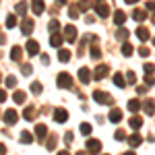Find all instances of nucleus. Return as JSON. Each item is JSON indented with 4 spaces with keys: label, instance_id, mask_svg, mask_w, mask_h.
<instances>
[{
    "label": "nucleus",
    "instance_id": "1",
    "mask_svg": "<svg viewBox=\"0 0 155 155\" xmlns=\"http://www.w3.org/2000/svg\"><path fill=\"white\" fill-rule=\"evenodd\" d=\"M93 99H95L97 104H101V106H112L114 104V97L110 95L107 91H99V89L93 91Z\"/></svg>",
    "mask_w": 155,
    "mask_h": 155
},
{
    "label": "nucleus",
    "instance_id": "2",
    "mask_svg": "<svg viewBox=\"0 0 155 155\" xmlns=\"http://www.w3.org/2000/svg\"><path fill=\"white\" fill-rule=\"evenodd\" d=\"M56 85H58L60 89H71L72 87V77L68 72H60L58 79H56Z\"/></svg>",
    "mask_w": 155,
    "mask_h": 155
},
{
    "label": "nucleus",
    "instance_id": "3",
    "mask_svg": "<svg viewBox=\"0 0 155 155\" xmlns=\"http://www.w3.org/2000/svg\"><path fill=\"white\" fill-rule=\"evenodd\" d=\"M54 120H56L58 124L66 122V120H68V112H66V110H62V107H56V110H54Z\"/></svg>",
    "mask_w": 155,
    "mask_h": 155
},
{
    "label": "nucleus",
    "instance_id": "4",
    "mask_svg": "<svg viewBox=\"0 0 155 155\" xmlns=\"http://www.w3.org/2000/svg\"><path fill=\"white\" fill-rule=\"evenodd\" d=\"M107 72H110L107 64H99V66L95 68V72H93V79H95V81H101V79H104V77L107 74Z\"/></svg>",
    "mask_w": 155,
    "mask_h": 155
},
{
    "label": "nucleus",
    "instance_id": "5",
    "mask_svg": "<svg viewBox=\"0 0 155 155\" xmlns=\"http://www.w3.org/2000/svg\"><path fill=\"white\" fill-rule=\"evenodd\" d=\"M87 151H89V153H99V151H101V143H99L97 139H89V141H87Z\"/></svg>",
    "mask_w": 155,
    "mask_h": 155
},
{
    "label": "nucleus",
    "instance_id": "6",
    "mask_svg": "<svg viewBox=\"0 0 155 155\" xmlns=\"http://www.w3.org/2000/svg\"><path fill=\"white\" fill-rule=\"evenodd\" d=\"M64 37H66L68 41H74V39H77V27H74V25H66V27H64Z\"/></svg>",
    "mask_w": 155,
    "mask_h": 155
},
{
    "label": "nucleus",
    "instance_id": "7",
    "mask_svg": "<svg viewBox=\"0 0 155 155\" xmlns=\"http://www.w3.org/2000/svg\"><path fill=\"white\" fill-rule=\"evenodd\" d=\"M79 81H81V83L83 85H87L89 83V81H91V71H89V68H79Z\"/></svg>",
    "mask_w": 155,
    "mask_h": 155
},
{
    "label": "nucleus",
    "instance_id": "8",
    "mask_svg": "<svg viewBox=\"0 0 155 155\" xmlns=\"http://www.w3.org/2000/svg\"><path fill=\"white\" fill-rule=\"evenodd\" d=\"M27 54H29V56L39 54V44H37L35 39H29V41H27Z\"/></svg>",
    "mask_w": 155,
    "mask_h": 155
},
{
    "label": "nucleus",
    "instance_id": "9",
    "mask_svg": "<svg viewBox=\"0 0 155 155\" xmlns=\"http://www.w3.org/2000/svg\"><path fill=\"white\" fill-rule=\"evenodd\" d=\"M17 118H19V116H17V112H15V110H6V112H4V122H6L8 126H11V124H15V122H17Z\"/></svg>",
    "mask_w": 155,
    "mask_h": 155
},
{
    "label": "nucleus",
    "instance_id": "10",
    "mask_svg": "<svg viewBox=\"0 0 155 155\" xmlns=\"http://www.w3.org/2000/svg\"><path fill=\"white\" fill-rule=\"evenodd\" d=\"M31 8L35 15H41L44 8H46V4H44V0H31Z\"/></svg>",
    "mask_w": 155,
    "mask_h": 155
},
{
    "label": "nucleus",
    "instance_id": "11",
    "mask_svg": "<svg viewBox=\"0 0 155 155\" xmlns=\"http://www.w3.org/2000/svg\"><path fill=\"white\" fill-rule=\"evenodd\" d=\"M143 110H145V114H155V104H153V99H145L143 101Z\"/></svg>",
    "mask_w": 155,
    "mask_h": 155
},
{
    "label": "nucleus",
    "instance_id": "12",
    "mask_svg": "<svg viewBox=\"0 0 155 155\" xmlns=\"http://www.w3.org/2000/svg\"><path fill=\"white\" fill-rule=\"evenodd\" d=\"M95 12L101 19H106L107 15H110V8H107V4H95Z\"/></svg>",
    "mask_w": 155,
    "mask_h": 155
},
{
    "label": "nucleus",
    "instance_id": "13",
    "mask_svg": "<svg viewBox=\"0 0 155 155\" xmlns=\"http://www.w3.org/2000/svg\"><path fill=\"white\" fill-rule=\"evenodd\" d=\"M21 31H23L25 35H29V33L33 31V21H31V19H25L23 25H21Z\"/></svg>",
    "mask_w": 155,
    "mask_h": 155
},
{
    "label": "nucleus",
    "instance_id": "14",
    "mask_svg": "<svg viewBox=\"0 0 155 155\" xmlns=\"http://www.w3.org/2000/svg\"><path fill=\"white\" fill-rule=\"evenodd\" d=\"M46 134H48V126H46V124H37L35 126V137L37 139H46Z\"/></svg>",
    "mask_w": 155,
    "mask_h": 155
},
{
    "label": "nucleus",
    "instance_id": "15",
    "mask_svg": "<svg viewBox=\"0 0 155 155\" xmlns=\"http://www.w3.org/2000/svg\"><path fill=\"white\" fill-rule=\"evenodd\" d=\"M62 39H64V37L60 35V33H52V35H50V44H52L54 48H60V46H62Z\"/></svg>",
    "mask_w": 155,
    "mask_h": 155
},
{
    "label": "nucleus",
    "instance_id": "16",
    "mask_svg": "<svg viewBox=\"0 0 155 155\" xmlns=\"http://www.w3.org/2000/svg\"><path fill=\"white\" fill-rule=\"evenodd\" d=\"M114 85H116L118 89H124V87H126V81H124V77H122L120 72H116V74H114Z\"/></svg>",
    "mask_w": 155,
    "mask_h": 155
},
{
    "label": "nucleus",
    "instance_id": "17",
    "mask_svg": "<svg viewBox=\"0 0 155 155\" xmlns=\"http://www.w3.org/2000/svg\"><path fill=\"white\" fill-rule=\"evenodd\" d=\"M128 143H130L132 147H139V145L143 143V137H141V134H137V132H134V134H130V137H128Z\"/></svg>",
    "mask_w": 155,
    "mask_h": 155
},
{
    "label": "nucleus",
    "instance_id": "18",
    "mask_svg": "<svg viewBox=\"0 0 155 155\" xmlns=\"http://www.w3.org/2000/svg\"><path fill=\"white\" fill-rule=\"evenodd\" d=\"M128 124H130V128L137 130L139 126H143V118H141V116H132V118L128 120Z\"/></svg>",
    "mask_w": 155,
    "mask_h": 155
},
{
    "label": "nucleus",
    "instance_id": "19",
    "mask_svg": "<svg viewBox=\"0 0 155 155\" xmlns=\"http://www.w3.org/2000/svg\"><path fill=\"white\" fill-rule=\"evenodd\" d=\"M120 120H122V112H120L118 107H116V110H112V112H110V122H114V124H116V122H120Z\"/></svg>",
    "mask_w": 155,
    "mask_h": 155
},
{
    "label": "nucleus",
    "instance_id": "20",
    "mask_svg": "<svg viewBox=\"0 0 155 155\" xmlns=\"http://www.w3.org/2000/svg\"><path fill=\"white\" fill-rule=\"evenodd\" d=\"M21 54H23V50L19 48V46H12V50H11V58L15 60V62H19V60H21Z\"/></svg>",
    "mask_w": 155,
    "mask_h": 155
},
{
    "label": "nucleus",
    "instance_id": "21",
    "mask_svg": "<svg viewBox=\"0 0 155 155\" xmlns=\"http://www.w3.org/2000/svg\"><path fill=\"white\" fill-rule=\"evenodd\" d=\"M12 99H15V104H25L27 95H25V91H15L12 93Z\"/></svg>",
    "mask_w": 155,
    "mask_h": 155
},
{
    "label": "nucleus",
    "instance_id": "22",
    "mask_svg": "<svg viewBox=\"0 0 155 155\" xmlns=\"http://www.w3.org/2000/svg\"><path fill=\"white\" fill-rule=\"evenodd\" d=\"M23 118H25V120H33V118H35V107H33V106L25 107V112H23Z\"/></svg>",
    "mask_w": 155,
    "mask_h": 155
},
{
    "label": "nucleus",
    "instance_id": "23",
    "mask_svg": "<svg viewBox=\"0 0 155 155\" xmlns=\"http://www.w3.org/2000/svg\"><path fill=\"white\" fill-rule=\"evenodd\" d=\"M137 37H139L141 41L149 39V31H147V27H139V29H137Z\"/></svg>",
    "mask_w": 155,
    "mask_h": 155
},
{
    "label": "nucleus",
    "instance_id": "24",
    "mask_svg": "<svg viewBox=\"0 0 155 155\" xmlns=\"http://www.w3.org/2000/svg\"><path fill=\"white\" fill-rule=\"evenodd\" d=\"M141 101H139V99H130V101H128V110H130L132 114H134V112H139V110H141Z\"/></svg>",
    "mask_w": 155,
    "mask_h": 155
},
{
    "label": "nucleus",
    "instance_id": "25",
    "mask_svg": "<svg viewBox=\"0 0 155 155\" xmlns=\"http://www.w3.org/2000/svg\"><path fill=\"white\" fill-rule=\"evenodd\" d=\"M124 21H126V15H124L122 11H116V15H114V23H116V25H122Z\"/></svg>",
    "mask_w": 155,
    "mask_h": 155
},
{
    "label": "nucleus",
    "instance_id": "26",
    "mask_svg": "<svg viewBox=\"0 0 155 155\" xmlns=\"http://www.w3.org/2000/svg\"><path fill=\"white\" fill-rule=\"evenodd\" d=\"M58 60L60 62H68V60H71V52H68V50H60L58 52Z\"/></svg>",
    "mask_w": 155,
    "mask_h": 155
},
{
    "label": "nucleus",
    "instance_id": "27",
    "mask_svg": "<svg viewBox=\"0 0 155 155\" xmlns=\"http://www.w3.org/2000/svg\"><path fill=\"white\" fill-rule=\"evenodd\" d=\"M79 128H81V132H83L85 137H89V134H91V130H93V126H91L89 122H83V124H81Z\"/></svg>",
    "mask_w": 155,
    "mask_h": 155
},
{
    "label": "nucleus",
    "instance_id": "28",
    "mask_svg": "<svg viewBox=\"0 0 155 155\" xmlns=\"http://www.w3.org/2000/svg\"><path fill=\"white\" fill-rule=\"evenodd\" d=\"M48 27H50V35H52V33H58V27H60V23L56 21V19H52Z\"/></svg>",
    "mask_w": 155,
    "mask_h": 155
},
{
    "label": "nucleus",
    "instance_id": "29",
    "mask_svg": "<svg viewBox=\"0 0 155 155\" xmlns=\"http://www.w3.org/2000/svg\"><path fill=\"white\" fill-rule=\"evenodd\" d=\"M19 139H21V143H25V145L33 141V137H31V134H29L27 130H23V132H21V137H19Z\"/></svg>",
    "mask_w": 155,
    "mask_h": 155
},
{
    "label": "nucleus",
    "instance_id": "30",
    "mask_svg": "<svg viewBox=\"0 0 155 155\" xmlns=\"http://www.w3.org/2000/svg\"><path fill=\"white\" fill-rule=\"evenodd\" d=\"M132 17H134L137 21H145V19H147V12H145V11H134V12H132Z\"/></svg>",
    "mask_w": 155,
    "mask_h": 155
},
{
    "label": "nucleus",
    "instance_id": "31",
    "mask_svg": "<svg viewBox=\"0 0 155 155\" xmlns=\"http://www.w3.org/2000/svg\"><path fill=\"white\" fill-rule=\"evenodd\" d=\"M15 25H17V17H15V15H8V17H6V27L12 29Z\"/></svg>",
    "mask_w": 155,
    "mask_h": 155
},
{
    "label": "nucleus",
    "instance_id": "32",
    "mask_svg": "<svg viewBox=\"0 0 155 155\" xmlns=\"http://www.w3.org/2000/svg\"><path fill=\"white\" fill-rule=\"evenodd\" d=\"M99 56H101L99 48H97V46H91V58H93V60H99Z\"/></svg>",
    "mask_w": 155,
    "mask_h": 155
},
{
    "label": "nucleus",
    "instance_id": "33",
    "mask_svg": "<svg viewBox=\"0 0 155 155\" xmlns=\"http://www.w3.org/2000/svg\"><path fill=\"white\" fill-rule=\"evenodd\" d=\"M122 54H124V56H130L132 54V46L130 44H124V46H122Z\"/></svg>",
    "mask_w": 155,
    "mask_h": 155
},
{
    "label": "nucleus",
    "instance_id": "34",
    "mask_svg": "<svg viewBox=\"0 0 155 155\" xmlns=\"http://www.w3.org/2000/svg\"><path fill=\"white\" fill-rule=\"evenodd\" d=\"M114 139H116V141H124V139H126V132L124 130H116L114 132Z\"/></svg>",
    "mask_w": 155,
    "mask_h": 155
},
{
    "label": "nucleus",
    "instance_id": "35",
    "mask_svg": "<svg viewBox=\"0 0 155 155\" xmlns=\"http://www.w3.org/2000/svg\"><path fill=\"white\" fill-rule=\"evenodd\" d=\"M31 91H33V93H41V83L33 81V83H31Z\"/></svg>",
    "mask_w": 155,
    "mask_h": 155
},
{
    "label": "nucleus",
    "instance_id": "36",
    "mask_svg": "<svg viewBox=\"0 0 155 155\" xmlns=\"http://www.w3.org/2000/svg\"><path fill=\"white\" fill-rule=\"evenodd\" d=\"M126 83H137V74L134 72H126Z\"/></svg>",
    "mask_w": 155,
    "mask_h": 155
},
{
    "label": "nucleus",
    "instance_id": "37",
    "mask_svg": "<svg viewBox=\"0 0 155 155\" xmlns=\"http://www.w3.org/2000/svg\"><path fill=\"white\" fill-rule=\"evenodd\" d=\"M25 11H27V4H25V2H19V4H17V12H19V15H25Z\"/></svg>",
    "mask_w": 155,
    "mask_h": 155
},
{
    "label": "nucleus",
    "instance_id": "38",
    "mask_svg": "<svg viewBox=\"0 0 155 155\" xmlns=\"http://www.w3.org/2000/svg\"><path fill=\"white\" fill-rule=\"evenodd\" d=\"M68 15H71L72 19H77V17H79V6H71V8H68Z\"/></svg>",
    "mask_w": 155,
    "mask_h": 155
},
{
    "label": "nucleus",
    "instance_id": "39",
    "mask_svg": "<svg viewBox=\"0 0 155 155\" xmlns=\"http://www.w3.org/2000/svg\"><path fill=\"white\" fill-rule=\"evenodd\" d=\"M116 37H118V39H126V37H128V29H120L118 33H116Z\"/></svg>",
    "mask_w": 155,
    "mask_h": 155
},
{
    "label": "nucleus",
    "instance_id": "40",
    "mask_svg": "<svg viewBox=\"0 0 155 155\" xmlns=\"http://www.w3.org/2000/svg\"><path fill=\"white\" fill-rule=\"evenodd\" d=\"M15 85H17V79H15L12 74H8V77H6V87H15Z\"/></svg>",
    "mask_w": 155,
    "mask_h": 155
},
{
    "label": "nucleus",
    "instance_id": "41",
    "mask_svg": "<svg viewBox=\"0 0 155 155\" xmlns=\"http://www.w3.org/2000/svg\"><path fill=\"white\" fill-rule=\"evenodd\" d=\"M89 6H91V2H89V0H81V2H79V8H81V11H87Z\"/></svg>",
    "mask_w": 155,
    "mask_h": 155
},
{
    "label": "nucleus",
    "instance_id": "42",
    "mask_svg": "<svg viewBox=\"0 0 155 155\" xmlns=\"http://www.w3.org/2000/svg\"><path fill=\"white\" fill-rule=\"evenodd\" d=\"M31 71H33L31 64H23V66H21V72H23V74H31Z\"/></svg>",
    "mask_w": 155,
    "mask_h": 155
},
{
    "label": "nucleus",
    "instance_id": "43",
    "mask_svg": "<svg viewBox=\"0 0 155 155\" xmlns=\"http://www.w3.org/2000/svg\"><path fill=\"white\" fill-rule=\"evenodd\" d=\"M145 72H147V74L151 77V74L155 72V66H153V64H145Z\"/></svg>",
    "mask_w": 155,
    "mask_h": 155
},
{
    "label": "nucleus",
    "instance_id": "44",
    "mask_svg": "<svg viewBox=\"0 0 155 155\" xmlns=\"http://www.w3.org/2000/svg\"><path fill=\"white\" fill-rule=\"evenodd\" d=\"M72 139H74V134H72V132H66V134H64V141H66V145L72 143Z\"/></svg>",
    "mask_w": 155,
    "mask_h": 155
},
{
    "label": "nucleus",
    "instance_id": "45",
    "mask_svg": "<svg viewBox=\"0 0 155 155\" xmlns=\"http://www.w3.org/2000/svg\"><path fill=\"white\" fill-rule=\"evenodd\" d=\"M54 147H56V139H54V137H52V139H50V141H48V149H50V151H52V149H54Z\"/></svg>",
    "mask_w": 155,
    "mask_h": 155
},
{
    "label": "nucleus",
    "instance_id": "46",
    "mask_svg": "<svg viewBox=\"0 0 155 155\" xmlns=\"http://www.w3.org/2000/svg\"><path fill=\"white\" fill-rule=\"evenodd\" d=\"M139 54H141V56H149V48H139Z\"/></svg>",
    "mask_w": 155,
    "mask_h": 155
},
{
    "label": "nucleus",
    "instance_id": "47",
    "mask_svg": "<svg viewBox=\"0 0 155 155\" xmlns=\"http://www.w3.org/2000/svg\"><path fill=\"white\" fill-rule=\"evenodd\" d=\"M147 8H149V11H155V0H149V2H147Z\"/></svg>",
    "mask_w": 155,
    "mask_h": 155
},
{
    "label": "nucleus",
    "instance_id": "48",
    "mask_svg": "<svg viewBox=\"0 0 155 155\" xmlns=\"http://www.w3.org/2000/svg\"><path fill=\"white\" fill-rule=\"evenodd\" d=\"M0 101H6V91L4 89H0Z\"/></svg>",
    "mask_w": 155,
    "mask_h": 155
},
{
    "label": "nucleus",
    "instance_id": "49",
    "mask_svg": "<svg viewBox=\"0 0 155 155\" xmlns=\"http://www.w3.org/2000/svg\"><path fill=\"white\" fill-rule=\"evenodd\" d=\"M145 83H147V85H153L155 81H153V79H151V77H149V74H147V77H145Z\"/></svg>",
    "mask_w": 155,
    "mask_h": 155
},
{
    "label": "nucleus",
    "instance_id": "50",
    "mask_svg": "<svg viewBox=\"0 0 155 155\" xmlns=\"http://www.w3.org/2000/svg\"><path fill=\"white\" fill-rule=\"evenodd\" d=\"M41 62H44V64H48V62H50V58H48V54H41Z\"/></svg>",
    "mask_w": 155,
    "mask_h": 155
},
{
    "label": "nucleus",
    "instance_id": "51",
    "mask_svg": "<svg viewBox=\"0 0 155 155\" xmlns=\"http://www.w3.org/2000/svg\"><path fill=\"white\" fill-rule=\"evenodd\" d=\"M6 153V147H4V145H0V155H4Z\"/></svg>",
    "mask_w": 155,
    "mask_h": 155
},
{
    "label": "nucleus",
    "instance_id": "52",
    "mask_svg": "<svg viewBox=\"0 0 155 155\" xmlns=\"http://www.w3.org/2000/svg\"><path fill=\"white\" fill-rule=\"evenodd\" d=\"M56 155H71V153H68V151H58Z\"/></svg>",
    "mask_w": 155,
    "mask_h": 155
},
{
    "label": "nucleus",
    "instance_id": "53",
    "mask_svg": "<svg viewBox=\"0 0 155 155\" xmlns=\"http://www.w3.org/2000/svg\"><path fill=\"white\" fill-rule=\"evenodd\" d=\"M126 4H134V2H139V0H124Z\"/></svg>",
    "mask_w": 155,
    "mask_h": 155
},
{
    "label": "nucleus",
    "instance_id": "54",
    "mask_svg": "<svg viewBox=\"0 0 155 155\" xmlns=\"http://www.w3.org/2000/svg\"><path fill=\"white\" fill-rule=\"evenodd\" d=\"M122 155H134V151H126V153H122Z\"/></svg>",
    "mask_w": 155,
    "mask_h": 155
},
{
    "label": "nucleus",
    "instance_id": "55",
    "mask_svg": "<svg viewBox=\"0 0 155 155\" xmlns=\"http://www.w3.org/2000/svg\"><path fill=\"white\" fill-rule=\"evenodd\" d=\"M56 2H58V4H66V0H56Z\"/></svg>",
    "mask_w": 155,
    "mask_h": 155
},
{
    "label": "nucleus",
    "instance_id": "56",
    "mask_svg": "<svg viewBox=\"0 0 155 155\" xmlns=\"http://www.w3.org/2000/svg\"><path fill=\"white\" fill-rule=\"evenodd\" d=\"M77 155H85V151H79V153H77Z\"/></svg>",
    "mask_w": 155,
    "mask_h": 155
},
{
    "label": "nucleus",
    "instance_id": "57",
    "mask_svg": "<svg viewBox=\"0 0 155 155\" xmlns=\"http://www.w3.org/2000/svg\"><path fill=\"white\" fill-rule=\"evenodd\" d=\"M151 21H153V23H155V15H153V17H151Z\"/></svg>",
    "mask_w": 155,
    "mask_h": 155
}]
</instances>
